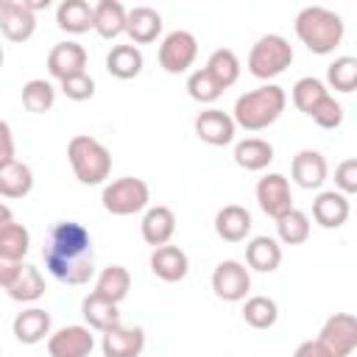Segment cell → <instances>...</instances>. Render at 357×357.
Returning <instances> with one entry per match:
<instances>
[{"label": "cell", "instance_id": "cell-20", "mask_svg": "<svg viewBox=\"0 0 357 357\" xmlns=\"http://www.w3.org/2000/svg\"><path fill=\"white\" fill-rule=\"evenodd\" d=\"M254 220H251V212L240 204H226L218 215H215V231L220 240L226 243H240L248 237Z\"/></svg>", "mask_w": 357, "mask_h": 357}, {"label": "cell", "instance_id": "cell-12", "mask_svg": "<svg viewBox=\"0 0 357 357\" xmlns=\"http://www.w3.org/2000/svg\"><path fill=\"white\" fill-rule=\"evenodd\" d=\"M0 31L8 42H28L36 31V14L22 0H0Z\"/></svg>", "mask_w": 357, "mask_h": 357}, {"label": "cell", "instance_id": "cell-23", "mask_svg": "<svg viewBox=\"0 0 357 357\" xmlns=\"http://www.w3.org/2000/svg\"><path fill=\"white\" fill-rule=\"evenodd\" d=\"M11 329H14V337L20 343L33 346L50 335V312H45L42 307H28V310L17 312Z\"/></svg>", "mask_w": 357, "mask_h": 357}, {"label": "cell", "instance_id": "cell-45", "mask_svg": "<svg viewBox=\"0 0 357 357\" xmlns=\"http://www.w3.org/2000/svg\"><path fill=\"white\" fill-rule=\"evenodd\" d=\"M293 357H326V354H324V349L318 346V340H304V343L296 346Z\"/></svg>", "mask_w": 357, "mask_h": 357}, {"label": "cell", "instance_id": "cell-30", "mask_svg": "<svg viewBox=\"0 0 357 357\" xmlns=\"http://www.w3.org/2000/svg\"><path fill=\"white\" fill-rule=\"evenodd\" d=\"M56 25L67 33H86L92 28V6L86 0H61L56 8Z\"/></svg>", "mask_w": 357, "mask_h": 357}, {"label": "cell", "instance_id": "cell-34", "mask_svg": "<svg viewBox=\"0 0 357 357\" xmlns=\"http://www.w3.org/2000/svg\"><path fill=\"white\" fill-rule=\"evenodd\" d=\"M53 103H56V89H53L50 81H45V78H31V81L22 84V106H25L28 112L45 114V112L53 109Z\"/></svg>", "mask_w": 357, "mask_h": 357}, {"label": "cell", "instance_id": "cell-47", "mask_svg": "<svg viewBox=\"0 0 357 357\" xmlns=\"http://www.w3.org/2000/svg\"><path fill=\"white\" fill-rule=\"evenodd\" d=\"M3 61H6V53H3V47H0V67H3Z\"/></svg>", "mask_w": 357, "mask_h": 357}, {"label": "cell", "instance_id": "cell-33", "mask_svg": "<svg viewBox=\"0 0 357 357\" xmlns=\"http://www.w3.org/2000/svg\"><path fill=\"white\" fill-rule=\"evenodd\" d=\"M276 234H279V243H284V245H301L310 237V218H307V212L293 206L290 212L276 218Z\"/></svg>", "mask_w": 357, "mask_h": 357}, {"label": "cell", "instance_id": "cell-8", "mask_svg": "<svg viewBox=\"0 0 357 357\" xmlns=\"http://www.w3.org/2000/svg\"><path fill=\"white\" fill-rule=\"evenodd\" d=\"M198 56V39L190 31H170L159 45V67L170 75L187 73Z\"/></svg>", "mask_w": 357, "mask_h": 357}, {"label": "cell", "instance_id": "cell-40", "mask_svg": "<svg viewBox=\"0 0 357 357\" xmlns=\"http://www.w3.org/2000/svg\"><path fill=\"white\" fill-rule=\"evenodd\" d=\"M321 128H337L340 123H343V106L332 98V95H326L315 109H312V114H310Z\"/></svg>", "mask_w": 357, "mask_h": 357}, {"label": "cell", "instance_id": "cell-4", "mask_svg": "<svg viewBox=\"0 0 357 357\" xmlns=\"http://www.w3.org/2000/svg\"><path fill=\"white\" fill-rule=\"evenodd\" d=\"M67 159H70V167L75 173V178L86 187H95V184H103L112 173V153L109 148L89 137V134H75L67 145Z\"/></svg>", "mask_w": 357, "mask_h": 357}, {"label": "cell", "instance_id": "cell-18", "mask_svg": "<svg viewBox=\"0 0 357 357\" xmlns=\"http://www.w3.org/2000/svg\"><path fill=\"white\" fill-rule=\"evenodd\" d=\"M349 212H351L349 198L337 190H324L312 201V218L321 229H340L349 220Z\"/></svg>", "mask_w": 357, "mask_h": 357}, {"label": "cell", "instance_id": "cell-11", "mask_svg": "<svg viewBox=\"0 0 357 357\" xmlns=\"http://www.w3.org/2000/svg\"><path fill=\"white\" fill-rule=\"evenodd\" d=\"M95 349V335L89 326H61L47 335V354L50 357H89Z\"/></svg>", "mask_w": 357, "mask_h": 357}, {"label": "cell", "instance_id": "cell-1", "mask_svg": "<svg viewBox=\"0 0 357 357\" xmlns=\"http://www.w3.org/2000/svg\"><path fill=\"white\" fill-rule=\"evenodd\" d=\"M42 257H45L47 273L64 284H86L95 276L92 234L78 220L53 223L42 248Z\"/></svg>", "mask_w": 357, "mask_h": 357}, {"label": "cell", "instance_id": "cell-31", "mask_svg": "<svg viewBox=\"0 0 357 357\" xmlns=\"http://www.w3.org/2000/svg\"><path fill=\"white\" fill-rule=\"evenodd\" d=\"M204 70L215 78V84H218L220 89H229V86H234L237 78H240V59H237L234 50L218 47V50H212V56L206 59V67H204Z\"/></svg>", "mask_w": 357, "mask_h": 357}, {"label": "cell", "instance_id": "cell-43", "mask_svg": "<svg viewBox=\"0 0 357 357\" xmlns=\"http://www.w3.org/2000/svg\"><path fill=\"white\" fill-rule=\"evenodd\" d=\"M14 162V134L6 120H0V170Z\"/></svg>", "mask_w": 357, "mask_h": 357}, {"label": "cell", "instance_id": "cell-22", "mask_svg": "<svg viewBox=\"0 0 357 357\" xmlns=\"http://www.w3.org/2000/svg\"><path fill=\"white\" fill-rule=\"evenodd\" d=\"M92 31L100 39H117L126 33V6L120 0H100L92 6Z\"/></svg>", "mask_w": 357, "mask_h": 357}, {"label": "cell", "instance_id": "cell-10", "mask_svg": "<svg viewBox=\"0 0 357 357\" xmlns=\"http://www.w3.org/2000/svg\"><path fill=\"white\" fill-rule=\"evenodd\" d=\"M257 204L268 218H282L284 212L293 209V192L290 181L282 173H268L257 181Z\"/></svg>", "mask_w": 357, "mask_h": 357}, {"label": "cell", "instance_id": "cell-14", "mask_svg": "<svg viewBox=\"0 0 357 357\" xmlns=\"http://www.w3.org/2000/svg\"><path fill=\"white\" fill-rule=\"evenodd\" d=\"M234 131H237V126H234L231 114L223 109H204L195 117V134L206 145H215V148L229 145L234 139Z\"/></svg>", "mask_w": 357, "mask_h": 357}, {"label": "cell", "instance_id": "cell-9", "mask_svg": "<svg viewBox=\"0 0 357 357\" xmlns=\"http://www.w3.org/2000/svg\"><path fill=\"white\" fill-rule=\"evenodd\" d=\"M212 290L223 301H243L251 290V276L248 268L237 259H223L212 271Z\"/></svg>", "mask_w": 357, "mask_h": 357}, {"label": "cell", "instance_id": "cell-17", "mask_svg": "<svg viewBox=\"0 0 357 357\" xmlns=\"http://www.w3.org/2000/svg\"><path fill=\"white\" fill-rule=\"evenodd\" d=\"M139 231H142V240L153 248L159 245H167L170 237L176 234V215L170 206H148L145 215H142V223H139Z\"/></svg>", "mask_w": 357, "mask_h": 357}, {"label": "cell", "instance_id": "cell-6", "mask_svg": "<svg viewBox=\"0 0 357 357\" xmlns=\"http://www.w3.org/2000/svg\"><path fill=\"white\" fill-rule=\"evenodd\" d=\"M100 204L109 215H137L142 209H148L151 204V190L142 178H134V176H123V178H114L112 184L103 187V195H100Z\"/></svg>", "mask_w": 357, "mask_h": 357}, {"label": "cell", "instance_id": "cell-36", "mask_svg": "<svg viewBox=\"0 0 357 357\" xmlns=\"http://www.w3.org/2000/svg\"><path fill=\"white\" fill-rule=\"evenodd\" d=\"M243 318L254 329H271L276 324V318H279V307L268 296H251L243 304Z\"/></svg>", "mask_w": 357, "mask_h": 357}, {"label": "cell", "instance_id": "cell-15", "mask_svg": "<svg viewBox=\"0 0 357 357\" xmlns=\"http://www.w3.org/2000/svg\"><path fill=\"white\" fill-rule=\"evenodd\" d=\"M100 349H103V357H139L145 349V329L117 324L109 332H103Z\"/></svg>", "mask_w": 357, "mask_h": 357}, {"label": "cell", "instance_id": "cell-25", "mask_svg": "<svg viewBox=\"0 0 357 357\" xmlns=\"http://www.w3.org/2000/svg\"><path fill=\"white\" fill-rule=\"evenodd\" d=\"M106 70L120 81L137 78L142 73V50L137 45H114L106 53Z\"/></svg>", "mask_w": 357, "mask_h": 357}, {"label": "cell", "instance_id": "cell-44", "mask_svg": "<svg viewBox=\"0 0 357 357\" xmlns=\"http://www.w3.org/2000/svg\"><path fill=\"white\" fill-rule=\"evenodd\" d=\"M20 265H22V262H14V259H8V257H3V254H0V287H3V290L14 282V276H17Z\"/></svg>", "mask_w": 357, "mask_h": 357}, {"label": "cell", "instance_id": "cell-41", "mask_svg": "<svg viewBox=\"0 0 357 357\" xmlns=\"http://www.w3.org/2000/svg\"><path fill=\"white\" fill-rule=\"evenodd\" d=\"M59 84H61L64 98H70V100H89V98L95 95V81H92V75H89V73H81V75L64 78V81H59Z\"/></svg>", "mask_w": 357, "mask_h": 357}, {"label": "cell", "instance_id": "cell-27", "mask_svg": "<svg viewBox=\"0 0 357 357\" xmlns=\"http://www.w3.org/2000/svg\"><path fill=\"white\" fill-rule=\"evenodd\" d=\"M128 290H131V273H128V268L109 265V268H103L98 273V282H95V290L92 293L100 296V298H106V301H112V304H120L128 296Z\"/></svg>", "mask_w": 357, "mask_h": 357}, {"label": "cell", "instance_id": "cell-21", "mask_svg": "<svg viewBox=\"0 0 357 357\" xmlns=\"http://www.w3.org/2000/svg\"><path fill=\"white\" fill-rule=\"evenodd\" d=\"M151 271L153 276H159L162 282H181L190 271V259L178 245H159L151 254Z\"/></svg>", "mask_w": 357, "mask_h": 357}, {"label": "cell", "instance_id": "cell-7", "mask_svg": "<svg viewBox=\"0 0 357 357\" xmlns=\"http://www.w3.org/2000/svg\"><path fill=\"white\" fill-rule=\"evenodd\" d=\"M315 340L326 357H349L357 349V318L351 312L329 315Z\"/></svg>", "mask_w": 357, "mask_h": 357}, {"label": "cell", "instance_id": "cell-46", "mask_svg": "<svg viewBox=\"0 0 357 357\" xmlns=\"http://www.w3.org/2000/svg\"><path fill=\"white\" fill-rule=\"evenodd\" d=\"M11 220H14V212H11L6 204H0V229H3V226H8Z\"/></svg>", "mask_w": 357, "mask_h": 357}, {"label": "cell", "instance_id": "cell-5", "mask_svg": "<svg viewBox=\"0 0 357 357\" xmlns=\"http://www.w3.org/2000/svg\"><path fill=\"white\" fill-rule=\"evenodd\" d=\"M293 64V47L282 33H265L254 42L248 53V73L271 84V78L282 75Z\"/></svg>", "mask_w": 357, "mask_h": 357}, {"label": "cell", "instance_id": "cell-24", "mask_svg": "<svg viewBox=\"0 0 357 357\" xmlns=\"http://www.w3.org/2000/svg\"><path fill=\"white\" fill-rule=\"evenodd\" d=\"M234 162H237V167L251 170V173L265 170L273 162V145L259 137H245L234 145Z\"/></svg>", "mask_w": 357, "mask_h": 357}, {"label": "cell", "instance_id": "cell-16", "mask_svg": "<svg viewBox=\"0 0 357 357\" xmlns=\"http://www.w3.org/2000/svg\"><path fill=\"white\" fill-rule=\"evenodd\" d=\"M326 159L324 153L312 151V148H304L293 156V165H290V176L293 181L301 187V190H318L324 181H326Z\"/></svg>", "mask_w": 357, "mask_h": 357}, {"label": "cell", "instance_id": "cell-29", "mask_svg": "<svg viewBox=\"0 0 357 357\" xmlns=\"http://www.w3.org/2000/svg\"><path fill=\"white\" fill-rule=\"evenodd\" d=\"M6 293L14 298V301H22V304H31V301H39L45 296V279L39 273V268L22 262L14 282L6 287Z\"/></svg>", "mask_w": 357, "mask_h": 357}, {"label": "cell", "instance_id": "cell-26", "mask_svg": "<svg viewBox=\"0 0 357 357\" xmlns=\"http://www.w3.org/2000/svg\"><path fill=\"white\" fill-rule=\"evenodd\" d=\"M245 262H248V268H254V271H259V273L276 271L279 262H282V245H279V240L265 237V234L254 237V240L245 245Z\"/></svg>", "mask_w": 357, "mask_h": 357}, {"label": "cell", "instance_id": "cell-32", "mask_svg": "<svg viewBox=\"0 0 357 357\" xmlns=\"http://www.w3.org/2000/svg\"><path fill=\"white\" fill-rule=\"evenodd\" d=\"M33 190V170L25 162H11L0 170V195L3 198H25Z\"/></svg>", "mask_w": 357, "mask_h": 357}, {"label": "cell", "instance_id": "cell-13", "mask_svg": "<svg viewBox=\"0 0 357 357\" xmlns=\"http://www.w3.org/2000/svg\"><path fill=\"white\" fill-rule=\"evenodd\" d=\"M47 73L56 81L86 73V50L78 42H59L47 53Z\"/></svg>", "mask_w": 357, "mask_h": 357}, {"label": "cell", "instance_id": "cell-28", "mask_svg": "<svg viewBox=\"0 0 357 357\" xmlns=\"http://www.w3.org/2000/svg\"><path fill=\"white\" fill-rule=\"evenodd\" d=\"M81 315H84V321L89 324V329H95V332H100V335L120 324V310H117V304H112V301H106V298H100V296H95V293H89V296L81 301Z\"/></svg>", "mask_w": 357, "mask_h": 357}, {"label": "cell", "instance_id": "cell-42", "mask_svg": "<svg viewBox=\"0 0 357 357\" xmlns=\"http://www.w3.org/2000/svg\"><path fill=\"white\" fill-rule=\"evenodd\" d=\"M335 187L337 192H343L346 198L351 192H357V159H343L335 167Z\"/></svg>", "mask_w": 357, "mask_h": 357}, {"label": "cell", "instance_id": "cell-35", "mask_svg": "<svg viewBox=\"0 0 357 357\" xmlns=\"http://www.w3.org/2000/svg\"><path fill=\"white\" fill-rule=\"evenodd\" d=\"M326 95H329L326 84H324L321 78H315V75H304V78H298V81L293 84V103H296V109L304 112V114H312V109H315Z\"/></svg>", "mask_w": 357, "mask_h": 357}, {"label": "cell", "instance_id": "cell-38", "mask_svg": "<svg viewBox=\"0 0 357 357\" xmlns=\"http://www.w3.org/2000/svg\"><path fill=\"white\" fill-rule=\"evenodd\" d=\"M326 84L337 92H354V86H357V59L354 56H337L326 67Z\"/></svg>", "mask_w": 357, "mask_h": 357}, {"label": "cell", "instance_id": "cell-2", "mask_svg": "<svg viewBox=\"0 0 357 357\" xmlns=\"http://www.w3.org/2000/svg\"><path fill=\"white\" fill-rule=\"evenodd\" d=\"M284 106H287L284 89L279 84H262L234 100L231 120L245 131H262L282 117Z\"/></svg>", "mask_w": 357, "mask_h": 357}, {"label": "cell", "instance_id": "cell-19", "mask_svg": "<svg viewBox=\"0 0 357 357\" xmlns=\"http://www.w3.org/2000/svg\"><path fill=\"white\" fill-rule=\"evenodd\" d=\"M126 33L131 36V45H151L162 33V14L151 6H134L126 11Z\"/></svg>", "mask_w": 357, "mask_h": 357}, {"label": "cell", "instance_id": "cell-37", "mask_svg": "<svg viewBox=\"0 0 357 357\" xmlns=\"http://www.w3.org/2000/svg\"><path fill=\"white\" fill-rule=\"evenodd\" d=\"M28 248H31V231L22 223L11 220L8 226L0 229V254L3 257L14 259V262H22V257L28 254Z\"/></svg>", "mask_w": 357, "mask_h": 357}, {"label": "cell", "instance_id": "cell-39", "mask_svg": "<svg viewBox=\"0 0 357 357\" xmlns=\"http://www.w3.org/2000/svg\"><path fill=\"white\" fill-rule=\"evenodd\" d=\"M187 95L195 100V103H215L220 95H223V89L215 84V78L201 67V70H195V73H190V78H187Z\"/></svg>", "mask_w": 357, "mask_h": 357}, {"label": "cell", "instance_id": "cell-3", "mask_svg": "<svg viewBox=\"0 0 357 357\" xmlns=\"http://www.w3.org/2000/svg\"><path fill=\"white\" fill-rule=\"evenodd\" d=\"M296 36L301 39V45H307L310 53L326 56L332 53L340 42H343V20L340 14L324 8V6H307L296 14Z\"/></svg>", "mask_w": 357, "mask_h": 357}]
</instances>
